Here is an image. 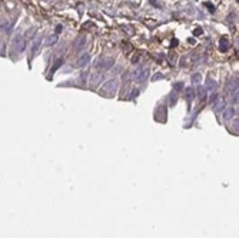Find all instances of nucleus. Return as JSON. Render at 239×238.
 Masks as SVG:
<instances>
[{
	"label": "nucleus",
	"instance_id": "obj_1",
	"mask_svg": "<svg viewBox=\"0 0 239 238\" xmlns=\"http://www.w3.org/2000/svg\"><path fill=\"white\" fill-rule=\"evenodd\" d=\"M15 48H16L17 52H22L26 49V42H24V39L22 37V36H16V39H15Z\"/></svg>",
	"mask_w": 239,
	"mask_h": 238
},
{
	"label": "nucleus",
	"instance_id": "obj_2",
	"mask_svg": "<svg viewBox=\"0 0 239 238\" xmlns=\"http://www.w3.org/2000/svg\"><path fill=\"white\" fill-rule=\"evenodd\" d=\"M148 70H145V69H137L133 72V79L135 80H145L146 79V76H148V73H146Z\"/></svg>",
	"mask_w": 239,
	"mask_h": 238
},
{
	"label": "nucleus",
	"instance_id": "obj_3",
	"mask_svg": "<svg viewBox=\"0 0 239 238\" xmlns=\"http://www.w3.org/2000/svg\"><path fill=\"white\" fill-rule=\"evenodd\" d=\"M229 46H231V42H229V39L228 37H222L221 39V42H219V49L222 52L228 50L229 49Z\"/></svg>",
	"mask_w": 239,
	"mask_h": 238
},
{
	"label": "nucleus",
	"instance_id": "obj_4",
	"mask_svg": "<svg viewBox=\"0 0 239 238\" xmlns=\"http://www.w3.org/2000/svg\"><path fill=\"white\" fill-rule=\"evenodd\" d=\"M233 115H235V109H233V108H226V109L223 111V119H225V120L232 119Z\"/></svg>",
	"mask_w": 239,
	"mask_h": 238
},
{
	"label": "nucleus",
	"instance_id": "obj_5",
	"mask_svg": "<svg viewBox=\"0 0 239 238\" xmlns=\"http://www.w3.org/2000/svg\"><path fill=\"white\" fill-rule=\"evenodd\" d=\"M87 62H89V55H87V53H85V55H82V57L79 59L77 66H79V68H83V66H86V65H87Z\"/></svg>",
	"mask_w": 239,
	"mask_h": 238
},
{
	"label": "nucleus",
	"instance_id": "obj_6",
	"mask_svg": "<svg viewBox=\"0 0 239 238\" xmlns=\"http://www.w3.org/2000/svg\"><path fill=\"white\" fill-rule=\"evenodd\" d=\"M83 45H85V37H79V40L75 42V49L77 50V49H80Z\"/></svg>",
	"mask_w": 239,
	"mask_h": 238
},
{
	"label": "nucleus",
	"instance_id": "obj_7",
	"mask_svg": "<svg viewBox=\"0 0 239 238\" xmlns=\"http://www.w3.org/2000/svg\"><path fill=\"white\" fill-rule=\"evenodd\" d=\"M39 46H40V39H37L36 42H34V45H33V49H32V57H33L34 55L37 53V50H39Z\"/></svg>",
	"mask_w": 239,
	"mask_h": 238
},
{
	"label": "nucleus",
	"instance_id": "obj_8",
	"mask_svg": "<svg viewBox=\"0 0 239 238\" xmlns=\"http://www.w3.org/2000/svg\"><path fill=\"white\" fill-rule=\"evenodd\" d=\"M56 42H57V36H56V34H53V36H50V37L47 39L46 45H47V46H52V45H54Z\"/></svg>",
	"mask_w": 239,
	"mask_h": 238
},
{
	"label": "nucleus",
	"instance_id": "obj_9",
	"mask_svg": "<svg viewBox=\"0 0 239 238\" xmlns=\"http://www.w3.org/2000/svg\"><path fill=\"white\" fill-rule=\"evenodd\" d=\"M105 88H106V89H110V90L113 92V90H115V88H116V80H110V82H107Z\"/></svg>",
	"mask_w": 239,
	"mask_h": 238
},
{
	"label": "nucleus",
	"instance_id": "obj_10",
	"mask_svg": "<svg viewBox=\"0 0 239 238\" xmlns=\"http://www.w3.org/2000/svg\"><path fill=\"white\" fill-rule=\"evenodd\" d=\"M62 63H63V59H59V60H57V62H56V65H54V66H53V68H52V70H50L52 73H53V72H56V70H57V69L60 68V66H62Z\"/></svg>",
	"mask_w": 239,
	"mask_h": 238
},
{
	"label": "nucleus",
	"instance_id": "obj_11",
	"mask_svg": "<svg viewBox=\"0 0 239 238\" xmlns=\"http://www.w3.org/2000/svg\"><path fill=\"white\" fill-rule=\"evenodd\" d=\"M106 63H103L102 65V68H105V69H109L110 66H113V59H107V60H105Z\"/></svg>",
	"mask_w": 239,
	"mask_h": 238
},
{
	"label": "nucleus",
	"instance_id": "obj_12",
	"mask_svg": "<svg viewBox=\"0 0 239 238\" xmlns=\"http://www.w3.org/2000/svg\"><path fill=\"white\" fill-rule=\"evenodd\" d=\"M222 108H223V101H222V99H219V102L215 103V109H218V111H219V109H222Z\"/></svg>",
	"mask_w": 239,
	"mask_h": 238
},
{
	"label": "nucleus",
	"instance_id": "obj_13",
	"mask_svg": "<svg viewBox=\"0 0 239 238\" xmlns=\"http://www.w3.org/2000/svg\"><path fill=\"white\" fill-rule=\"evenodd\" d=\"M186 93H188V98H190V99H192V98H193V93H195V92H193V89L188 88V89H186Z\"/></svg>",
	"mask_w": 239,
	"mask_h": 238
}]
</instances>
